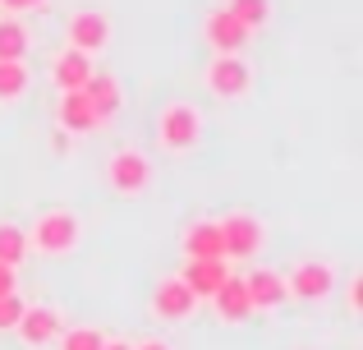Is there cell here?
<instances>
[{
	"label": "cell",
	"instance_id": "cell-17",
	"mask_svg": "<svg viewBox=\"0 0 363 350\" xmlns=\"http://www.w3.org/2000/svg\"><path fill=\"white\" fill-rule=\"evenodd\" d=\"M184 253H189V258H225V253H221V226L207 222V217L194 222L184 231Z\"/></svg>",
	"mask_w": 363,
	"mask_h": 350
},
{
	"label": "cell",
	"instance_id": "cell-6",
	"mask_svg": "<svg viewBox=\"0 0 363 350\" xmlns=\"http://www.w3.org/2000/svg\"><path fill=\"white\" fill-rule=\"evenodd\" d=\"M203 37H207V46H212L216 55H235L240 51V46L248 42V28L240 23V18L230 14V9H212V14H207V23H203Z\"/></svg>",
	"mask_w": 363,
	"mask_h": 350
},
{
	"label": "cell",
	"instance_id": "cell-23",
	"mask_svg": "<svg viewBox=\"0 0 363 350\" xmlns=\"http://www.w3.org/2000/svg\"><path fill=\"white\" fill-rule=\"evenodd\" d=\"M18 314H23V300L18 295H0V332H14Z\"/></svg>",
	"mask_w": 363,
	"mask_h": 350
},
{
	"label": "cell",
	"instance_id": "cell-18",
	"mask_svg": "<svg viewBox=\"0 0 363 350\" xmlns=\"http://www.w3.org/2000/svg\"><path fill=\"white\" fill-rule=\"evenodd\" d=\"M23 258H28V235H23V226L0 222V263H5V268H18Z\"/></svg>",
	"mask_w": 363,
	"mask_h": 350
},
{
	"label": "cell",
	"instance_id": "cell-24",
	"mask_svg": "<svg viewBox=\"0 0 363 350\" xmlns=\"http://www.w3.org/2000/svg\"><path fill=\"white\" fill-rule=\"evenodd\" d=\"M46 0H0V9L5 14H33V9H42Z\"/></svg>",
	"mask_w": 363,
	"mask_h": 350
},
{
	"label": "cell",
	"instance_id": "cell-4",
	"mask_svg": "<svg viewBox=\"0 0 363 350\" xmlns=\"http://www.w3.org/2000/svg\"><path fill=\"white\" fill-rule=\"evenodd\" d=\"M106 180L116 194H143V189L152 185V162L143 153H133V148H124L106 162Z\"/></svg>",
	"mask_w": 363,
	"mask_h": 350
},
{
	"label": "cell",
	"instance_id": "cell-22",
	"mask_svg": "<svg viewBox=\"0 0 363 350\" xmlns=\"http://www.w3.org/2000/svg\"><path fill=\"white\" fill-rule=\"evenodd\" d=\"M101 346H106V337L97 327H69V332H60V350H101Z\"/></svg>",
	"mask_w": 363,
	"mask_h": 350
},
{
	"label": "cell",
	"instance_id": "cell-7",
	"mask_svg": "<svg viewBox=\"0 0 363 350\" xmlns=\"http://www.w3.org/2000/svg\"><path fill=\"white\" fill-rule=\"evenodd\" d=\"M194 305H198V295L179 277H166L157 290H152V314H157L161 323H179V318H189Z\"/></svg>",
	"mask_w": 363,
	"mask_h": 350
},
{
	"label": "cell",
	"instance_id": "cell-5",
	"mask_svg": "<svg viewBox=\"0 0 363 350\" xmlns=\"http://www.w3.org/2000/svg\"><path fill=\"white\" fill-rule=\"evenodd\" d=\"M207 88L216 92V97L235 102L248 92V83H253V74H248V65L240 60V55H212V65H207Z\"/></svg>",
	"mask_w": 363,
	"mask_h": 350
},
{
	"label": "cell",
	"instance_id": "cell-12",
	"mask_svg": "<svg viewBox=\"0 0 363 350\" xmlns=\"http://www.w3.org/2000/svg\"><path fill=\"white\" fill-rule=\"evenodd\" d=\"M14 332L23 337L28 346H46V341H55V337H60V314H55L51 305H33V309L23 305V314H18Z\"/></svg>",
	"mask_w": 363,
	"mask_h": 350
},
{
	"label": "cell",
	"instance_id": "cell-26",
	"mask_svg": "<svg viewBox=\"0 0 363 350\" xmlns=\"http://www.w3.org/2000/svg\"><path fill=\"white\" fill-rule=\"evenodd\" d=\"M14 268H5V263H0V295H14Z\"/></svg>",
	"mask_w": 363,
	"mask_h": 350
},
{
	"label": "cell",
	"instance_id": "cell-25",
	"mask_svg": "<svg viewBox=\"0 0 363 350\" xmlns=\"http://www.w3.org/2000/svg\"><path fill=\"white\" fill-rule=\"evenodd\" d=\"M359 309H363V277L350 281V314H359Z\"/></svg>",
	"mask_w": 363,
	"mask_h": 350
},
{
	"label": "cell",
	"instance_id": "cell-14",
	"mask_svg": "<svg viewBox=\"0 0 363 350\" xmlns=\"http://www.w3.org/2000/svg\"><path fill=\"white\" fill-rule=\"evenodd\" d=\"M88 74H92V55L74 51V46H65V51L55 55V65H51V79H55L60 92H79L83 83H88Z\"/></svg>",
	"mask_w": 363,
	"mask_h": 350
},
{
	"label": "cell",
	"instance_id": "cell-21",
	"mask_svg": "<svg viewBox=\"0 0 363 350\" xmlns=\"http://www.w3.org/2000/svg\"><path fill=\"white\" fill-rule=\"evenodd\" d=\"M28 92V65L23 60H0V102H14Z\"/></svg>",
	"mask_w": 363,
	"mask_h": 350
},
{
	"label": "cell",
	"instance_id": "cell-8",
	"mask_svg": "<svg viewBox=\"0 0 363 350\" xmlns=\"http://www.w3.org/2000/svg\"><path fill=\"white\" fill-rule=\"evenodd\" d=\"M331 286H336V272H331V263H318V258H303L285 281V290L299 300H322L331 295Z\"/></svg>",
	"mask_w": 363,
	"mask_h": 350
},
{
	"label": "cell",
	"instance_id": "cell-9",
	"mask_svg": "<svg viewBox=\"0 0 363 350\" xmlns=\"http://www.w3.org/2000/svg\"><path fill=\"white\" fill-rule=\"evenodd\" d=\"M106 42H111V18L106 14H97V9H79V14L69 18V46H74V51L92 55V51H101Z\"/></svg>",
	"mask_w": 363,
	"mask_h": 350
},
{
	"label": "cell",
	"instance_id": "cell-15",
	"mask_svg": "<svg viewBox=\"0 0 363 350\" xmlns=\"http://www.w3.org/2000/svg\"><path fill=\"white\" fill-rule=\"evenodd\" d=\"M83 92H88L97 120H111V116L124 106V92H120V79H116V74H97V70H92L88 83H83Z\"/></svg>",
	"mask_w": 363,
	"mask_h": 350
},
{
	"label": "cell",
	"instance_id": "cell-10",
	"mask_svg": "<svg viewBox=\"0 0 363 350\" xmlns=\"http://www.w3.org/2000/svg\"><path fill=\"white\" fill-rule=\"evenodd\" d=\"M244 290H248V305H253V314H262V309H281L285 305V277L281 272H272V268H257V272H248L244 277Z\"/></svg>",
	"mask_w": 363,
	"mask_h": 350
},
{
	"label": "cell",
	"instance_id": "cell-20",
	"mask_svg": "<svg viewBox=\"0 0 363 350\" xmlns=\"http://www.w3.org/2000/svg\"><path fill=\"white\" fill-rule=\"evenodd\" d=\"M28 55V28L18 18H0V60H23Z\"/></svg>",
	"mask_w": 363,
	"mask_h": 350
},
{
	"label": "cell",
	"instance_id": "cell-3",
	"mask_svg": "<svg viewBox=\"0 0 363 350\" xmlns=\"http://www.w3.org/2000/svg\"><path fill=\"white\" fill-rule=\"evenodd\" d=\"M221 226V253L225 258H253L257 249H262V222L248 212H230Z\"/></svg>",
	"mask_w": 363,
	"mask_h": 350
},
{
	"label": "cell",
	"instance_id": "cell-19",
	"mask_svg": "<svg viewBox=\"0 0 363 350\" xmlns=\"http://www.w3.org/2000/svg\"><path fill=\"white\" fill-rule=\"evenodd\" d=\"M225 9L240 18L248 33H257V28L272 23V0H225Z\"/></svg>",
	"mask_w": 363,
	"mask_h": 350
},
{
	"label": "cell",
	"instance_id": "cell-2",
	"mask_svg": "<svg viewBox=\"0 0 363 350\" xmlns=\"http://www.w3.org/2000/svg\"><path fill=\"white\" fill-rule=\"evenodd\" d=\"M157 138H161L166 153H189V148H198V138H203V116H198V106L170 102L157 120Z\"/></svg>",
	"mask_w": 363,
	"mask_h": 350
},
{
	"label": "cell",
	"instance_id": "cell-16",
	"mask_svg": "<svg viewBox=\"0 0 363 350\" xmlns=\"http://www.w3.org/2000/svg\"><path fill=\"white\" fill-rule=\"evenodd\" d=\"M212 305H216V314L225 318V323H244L248 314H253V305H248V290H244V277H225L221 281V290L212 295Z\"/></svg>",
	"mask_w": 363,
	"mask_h": 350
},
{
	"label": "cell",
	"instance_id": "cell-28",
	"mask_svg": "<svg viewBox=\"0 0 363 350\" xmlns=\"http://www.w3.org/2000/svg\"><path fill=\"white\" fill-rule=\"evenodd\" d=\"M101 350H129V346H124V341H106V346H101Z\"/></svg>",
	"mask_w": 363,
	"mask_h": 350
},
{
	"label": "cell",
	"instance_id": "cell-1",
	"mask_svg": "<svg viewBox=\"0 0 363 350\" xmlns=\"http://www.w3.org/2000/svg\"><path fill=\"white\" fill-rule=\"evenodd\" d=\"M79 217L74 212H65V207H51V212H42L33 222V231H23L28 235V249H37V253H69L74 244H79Z\"/></svg>",
	"mask_w": 363,
	"mask_h": 350
},
{
	"label": "cell",
	"instance_id": "cell-11",
	"mask_svg": "<svg viewBox=\"0 0 363 350\" xmlns=\"http://www.w3.org/2000/svg\"><path fill=\"white\" fill-rule=\"evenodd\" d=\"M230 277V268H225V258H189V268L179 272V281H184L189 290H194L198 300H212L216 290H221V281Z\"/></svg>",
	"mask_w": 363,
	"mask_h": 350
},
{
	"label": "cell",
	"instance_id": "cell-27",
	"mask_svg": "<svg viewBox=\"0 0 363 350\" xmlns=\"http://www.w3.org/2000/svg\"><path fill=\"white\" fill-rule=\"evenodd\" d=\"M129 350H170L166 341H143V346H129Z\"/></svg>",
	"mask_w": 363,
	"mask_h": 350
},
{
	"label": "cell",
	"instance_id": "cell-13",
	"mask_svg": "<svg viewBox=\"0 0 363 350\" xmlns=\"http://www.w3.org/2000/svg\"><path fill=\"white\" fill-rule=\"evenodd\" d=\"M55 120H60V129L65 134H92V129L101 125L97 120V111H92V102H88V92H60V106H55Z\"/></svg>",
	"mask_w": 363,
	"mask_h": 350
}]
</instances>
